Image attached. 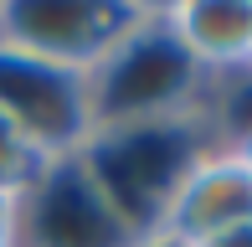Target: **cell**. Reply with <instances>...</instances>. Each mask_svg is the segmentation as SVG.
I'll return each instance as SVG.
<instances>
[{"instance_id":"6da1fadb","label":"cell","mask_w":252,"mask_h":247,"mask_svg":"<svg viewBox=\"0 0 252 247\" xmlns=\"http://www.w3.org/2000/svg\"><path fill=\"white\" fill-rule=\"evenodd\" d=\"M88 93H93V124L103 134V129L206 114L211 77L175 47L159 10L144 5V16L119 36V47L88 72Z\"/></svg>"},{"instance_id":"7a4b0ae2","label":"cell","mask_w":252,"mask_h":247,"mask_svg":"<svg viewBox=\"0 0 252 247\" xmlns=\"http://www.w3.org/2000/svg\"><path fill=\"white\" fill-rule=\"evenodd\" d=\"M216 139L221 134H216V124H206V114H186V119H165V124L103 129L83 150V160L98 175V185L108 190V201L124 211V221L139 237H155L170 190L180 185L190 160Z\"/></svg>"},{"instance_id":"3957f363","label":"cell","mask_w":252,"mask_h":247,"mask_svg":"<svg viewBox=\"0 0 252 247\" xmlns=\"http://www.w3.org/2000/svg\"><path fill=\"white\" fill-rule=\"evenodd\" d=\"M139 16V0H0V52L88 77Z\"/></svg>"},{"instance_id":"277c9868","label":"cell","mask_w":252,"mask_h":247,"mask_svg":"<svg viewBox=\"0 0 252 247\" xmlns=\"http://www.w3.org/2000/svg\"><path fill=\"white\" fill-rule=\"evenodd\" d=\"M0 119L31 144L41 165L83 154L98 134L88 77L16 52H0Z\"/></svg>"},{"instance_id":"5b68a950","label":"cell","mask_w":252,"mask_h":247,"mask_svg":"<svg viewBox=\"0 0 252 247\" xmlns=\"http://www.w3.org/2000/svg\"><path fill=\"white\" fill-rule=\"evenodd\" d=\"M83 154L52 160L21 190V247H139Z\"/></svg>"},{"instance_id":"8992f818","label":"cell","mask_w":252,"mask_h":247,"mask_svg":"<svg viewBox=\"0 0 252 247\" xmlns=\"http://www.w3.org/2000/svg\"><path fill=\"white\" fill-rule=\"evenodd\" d=\"M247 221H252V175L242 170L232 144L216 139L190 160V170L170 190L155 237H165L175 247H196L216 232L247 227Z\"/></svg>"},{"instance_id":"52a82bcc","label":"cell","mask_w":252,"mask_h":247,"mask_svg":"<svg viewBox=\"0 0 252 247\" xmlns=\"http://www.w3.org/2000/svg\"><path fill=\"white\" fill-rule=\"evenodd\" d=\"M155 10L206 77L252 72V0H170Z\"/></svg>"},{"instance_id":"ba28073f","label":"cell","mask_w":252,"mask_h":247,"mask_svg":"<svg viewBox=\"0 0 252 247\" xmlns=\"http://www.w3.org/2000/svg\"><path fill=\"white\" fill-rule=\"evenodd\" d=\"M36 170H41V160L31 154V144L0 119V190H26Z\"/></svg>"},{"instance_id":"9c48e42d","label":"cell","mask_w":252,"mask_h":247,"mask_svg":"<svg viewBox=\"0 0 252 247\" xmlns=\"http://www.w3.org/2000/svg\"><path fill=\"white\" fill-rule=\"evenodd\" d=\"M0 247H21V190H0Z\"/></svg>"},{"instance_id":"30bf717a","label":"cell","mask_w":252,"mask_h":247,"mask_svg":"<svg viewBox=\"0 0 252 247\" xmlns=\"http://www.w3.org/2000/svg\"><path fill=\"white\" fill-rule=\"evenodd\" d=\"M196 247H252V221L247 227H232V232H216V237H206Z\"/></svg>"},{"instance_id":"8fae6325","label":"cell","mask_w":252,"mask_h":247,"mask_svg":"<svg viewBox=\"0 0 252 247\" xmlns=\"http://www.w3.org/2000/svg\"><path fill=\"white\" fill-rule=\"evenodd\" d=\"M226 144H232V150H237V160H242V170L252 175V124H247L242 134H237V139H226Z\"/></svg>"},{"instance_id":"7c38bea8","label":"cell","mask_w":252,"mask_h":247,"mask_svg":"<svg viewBox=\"0 0 252 247\" xmlns=\"http://www.w3.org/2000/svg\"><path fill=\"white\" fill-rule=\"evenodd\" d=\"M139 247H175V242H165V237H144Z\"/></svg>"},{"instance_id":"4fadbf2b","label":"cell","mask_w":252,"mask_h":247,"mask_svg":"<svg viewBox=\"0 0 252 247\" xmlns=\"http://www.w3.org/2000/svg\"><path fill=\"white\" fill-rule=\"evenodd\" d=\"M247 77H252V72H247Z\"/></svg>"}]
</instances>
